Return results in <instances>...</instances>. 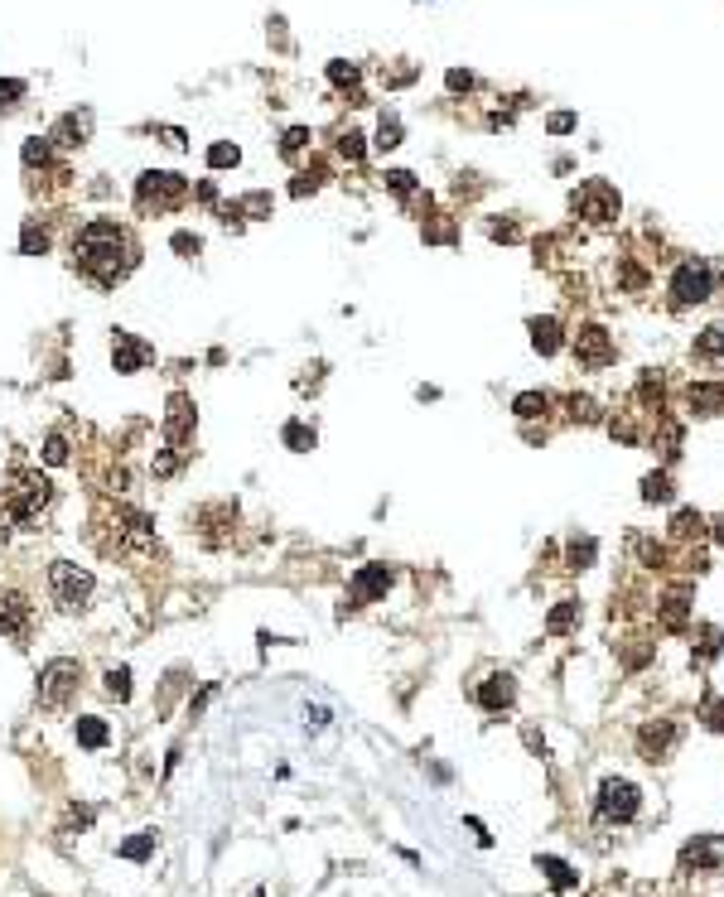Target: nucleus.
<instances>
[{"instance_id": "25", "label": "nucleus", "mask_w": 724, "mask_h": 897, "mask_svg": "<svg viewBox=\"0 0 724 897\" xmlns=\"http://www.w3.org/2000/svg\"><path fill=\"white\" fill-rule=\"evenodd\" d=\"M720 353H724V333H720V328H705V333H700V343H696V357L710 362V357H720Z\"/></svg>"}, {"instance_id": "35", "label": "nucleus", "mask_w": 724, "mask_h": 897, "mask_svg": "<svg viewBox=\"0 0 724 897\" xmlns=\"http://www.w3.org/2000/svg\"><path fill=\"white\" fill-rule=\"evenodd\" d=\"M676 536L686 541V536H700V517L696 512H676Z\"/></svg>"}, {"instance_id": "11", "label": "nucleus", "mask_w": 724, "mask_h": 897, "mask_svg": "<svg viewBox=\"0 0 724 897\" xmlns=\"http://www.w3.org/2000/svg\"><path fill=\"white\" fill-rule=\"evenodd\" d=\"M724 864V840L715 835H700L681 849V869H696V873H715Z\"/></svg>"}, {"instance_id": "3", "label": "nucleus", "mask_w": 724, "mask_h": 897, "mask_svg": "<svg viewBox=\"0 0 724 897\" xmlns=\"http://www.w3.org/2000/svg\"><path fill=\"white\" fill-rule=\"evenodd\" d=\"M715 285H720V271L705 261V256H691V261H681L667 280V295H671V309H691V304H705V299L715 295Z\"/></svg>"}, {"instance_id": "18", "label": "nucleus", "mask_w": 724, "mask_h": 897, "mask_svg": "<svg viewBox=\"0 0 724 897\" xmlns=\"http://www.w3.org/2000/svg\"><path fill=\"white\" fill-rule=\"evenodd\" d=\"M87 126H92V116H87V111H83V116H63L49 140H58V145H83V140H87Z\"/></svg>"}, {"instance_id": "28", "label": "nucleus", "mask_w": 724, "mask_h": 897, "mask_svg": "<svg viewBox=\"0 0 724 897\" xmlns=\"http://www.w3.org/2000/svg\"><path fill=\"white\" fill-rule=\"evenodd\" d=\"M237 160H242L237 145H213V150H208V164H213V169H227V164H237Z\"/></svg>"}, {"instance_id": "14", "label": "nucleus", "mask_w": 724, "mask_h": 897, "mask_svg": "<svg viewBox=\"0 0 724 897\" xmlns=\"http://www.w3.org/2000/svg\"><path fill=\"white\" fill-rule=\"evenodd\" d=\"M474 700L488 709V714H498V709H507L517 700V680L507 676V671H498V676H488V685H474Z\"/></svg>"}, {"instance_id": "37", "label": "nucleus", "mask_w": 724, "mask_h": 897, "mask_svg": "<svg viewBox=\"0 0 724 897\" xmlns=\"http://www.w3.org/2000/svg\"><path fill=\"white\" fill-rule=\"evenodd\" d=\"M570 560H575V570H585L594 560V541H570Z\"/></svg>"}, {"instance_id": "43", "label": "nucleus", "mask_w": 724, "mask_h": 897, "mask_svg": "<svg viewBox=\"0 0 724 897\" xmlns=\"http://www.w3.org/2000/svg\"><path fill=\"white\" fill-rule=\"evenodd\" d=\"M449 87H454V92H459V87L469 92V87H474V78H469V73H449Z\"/></svg>"}, {"instance_id": "42", "label": "nucleus", "mask_w": 724, "mask_h": 897, "mask_svg": "<svg viewBox=\"0 0 724 897\" xmlns=\"http://www.w3.org/2000/svg\"><path fill=\"white\" fill-rule=\"evenodd\" d=\"M570 126H575V116H570V111H560V116H551V131H556V136H565Z\"/></svg>"}, {"instance_id": "20", "label": "nucleus", "mask_w": 724, "mask_h": 897, "mask_svg": "<svg viewBox=\"0 0 724 897\" xmlns=\"http://www.w3.org/2000/svg\"><path fill=\"white\" fill-rule=\"evenodd\" d=\"M107 738H112V729L102 719H78V743L83 748H107Z\"/></svg>"}, {"instance_id": "26", "label": "nucleus", "mask_w": 724, "mask_h": 897, "mask_svg": "<svg viewBox=\"0 0 724 897\" xmlns=\"http://www.w3.org/2000/svg\"><path fill=\"white\" fill-rule=\"evenodd\" d=\"M20 246H25V256H34V251H49V232H44L39 222H25V237H20Z\"/></svg>"}, {"instance_id": "34", "label": "nucleus", "mask_w": 724, "mask_h": 897, "mask_svg": "<svg viewBox=\"0 0 724 897\" xmlns=\"http://www.w3.org/2000/svg\"><path fill=\"white\" fill-rule=\"evenodd\" d=\"M338 155H343V160H353V164L362 160V136H358V131H348V136L338 140Z\"/></svg>"}, {"instance_id": "4", "label": "nucleus", "mask_w": 724, "mask_h": 897, "mask_svg": "<svg viewBox=\"0 0 724 897\" xmlns=\"http://www.w3.org/2000/svg\"><path fill=\"white\" fill-rule=\"evenodd\" d=\"M189 203V179L184 174H140L136 184V208L150 218V213H174V208H184Z\"/></svg>"}, {"instance_id": "17", "label": "nucleus", "mask_w": 724, "mask_h": 897, "mask_svg": "<svg viewBox=\"0 0 724 897\" xmlns=\"http://www.w3.org/2000/svg\"><path fill=\"white\" fill-rule=\"evenodd\" d=\"M531 343H536V353L541 357L560 353V324L556 319H531Z\"/></svg>"}, {"instance_id": "32", "label": "nucleus", "mask_w": 724, "mask_h": 897, "mask_svg": "<svg viewBox=\"0 0 724 897\" xmlns=\"http://www.w3.org/2000/svg\"><path fill=\"white\" fill-rule=\"evenodd\" d=\"M44 463H68V439L49 435V444H44Z\"/></svg>"}, {"instance_id": "27", "label": "nucleus", "mask_w": 724, "mask_h": 897, "mask_svg": "<svg viewBox=\"0 0 724 897\" xmlns=\"http://www.w3.org/2000/svg\"><path fill=\"white\" fill-rule=\"evenodd\" d=\"M575 613H580V603H560L556 613H551V632H570V623H575Z\"/></svg>"}, {"instance_id": "24", "label": "nucleus", "mask_w": 724, "mask_h": 897, "mask_svg": "<svg viewBox=\"0 0 724 897\" xmlns=\"http://www.w3.org/2000/svg\"><path fill=\"white\" fill-rule=\"evenodd\" d=\"M401 145V121L396 116H382V126H377V150H396Z\"/></svg>"}, {"instance_id": "8", "label": "nucleus", "mask_w": 724, "mask_h": 897, "mask_svg": "<svg viewBox=\"0 0 724 897\" xmlns=\"http://www.w3.org/2000/svg\"><path fill=\"white\" fill-rule=\"evenodd\" d=\"M92 574L78 570V565H68V560H54L49 565V594H54V603H63V608H83L87 598H92Z\"/></svg>"}, {"instance_id": "5", "label": "nucleus", "mask_w": 724, "mask_h": 897, "mask_svg": "<svg viewBox=\"0 0 724 897\" xmlns=\"http://www.w3.org/2000/svg\"><path fill=\"white\" fill-rule=\"evenodd\" d=\"M642 811V791L628 782V777H609L599 787V801H594V816L604 825H633Z\"/></svg>"}, {"instance_id": "6", "label": "nucleus", "mask_w": 724, "mask_h": 897, "mask_svg": "<svg viewBox=\"0 0 724 897\" xmlns=\"http://www.w3.org/2000/svg\"><path fill=\"white\" fill-rule=\"evenodd\" d=\"M78 685H83V666L78 661H68V656L49 661L39 671V709H63L78 695Z\"/></svg>"}, {"instance_id": "2", "label": "nucleus", "mask_w": 724, "mask_h": 897, "mask_svg": "<svg viewBox=\"0 0 724 897\" xmlns=\"http://www.w3.org/2000/svg\"><path fill=\"white\" fill-rule=\"evenodd\" d=\"M49 502H54V483H49L39 468H10V478H5V488H0L5 517H15L20 526H34V521L49 512Z\"/></svg>"}, {"instance_id": "33", "label": "nucleus", "mask_w": 724, "mask_h": 897, "mask_svg": "<svg viewBox=\"0 0 724 897\" xmlns=\"http://www.w3.org/2000/svg\"><path fill=\"white\" fill-rule=\"evenodd\" d=\"M329 78H334L338 87H358V68H353V63H329Z\"/></svg>"}, {"instance_id": "31", "label": "nucleus", "mask_w": 724, "mask_h": 897, "mask_svg": "<svg viewBox=\"0 0 724 897\" xmlns=\"http://www.w3.org/2000/svg\"><path fill=\"white\" fill-rule=\"evenodd\" d=\"M20 97H25V82H15V78H5V82H0V107H5V111L15 107Z\"/></svg>"}, {"instance_id": "38", "label": "nucleus", "mask_w": 724, "mask_h": 897, "mask_svg": "<svg viewBox=\"0 0 724 897\" xmlns=\"http://www.w3.org/2000/svg\"><path fill=\"white\" fill-rule=\"evenodd\" d=\"M305 145H309V131H285V140H280V150H285V155H300Z\"/></svg>"}, {"instance_id": "39", "label": "nucleus", "mask_w": 724, "mask_h": 897, "mask_svg": "<svg viewBox=\"0 0 724 897\" xmlns=\"http://www.w3.org/2000/svg\"><path fill=\"white\" fill-rule=\"evenodd\" d=\"M387 184H391L396 193H411V189H416V174H406V169H391Z\"/></svg>"}, {"instance_id": "13", "label": "nucleus", "mask_w": 724, "mask_h": 897, "mask_svg": "<svg viewBox=\"0 0 724 897\" xmlns=\"http://www.w3.org/2000/svg\"><path fill=\"white\" fill-rule=\"evenodd\" d=\"M165 435L169 444L179 449V444H189V435H194V401L179 391V396H169V415H165Z\"/></svg>"}, {"instance_id": "19", "label": "nucleus", "mask_w": 724, "mask_h": 897, "mask_svg": "<svg viewBox=\"0 0 724 897\" xmlns=\"http://www.w3.org/2000/svg\"><path fill=\"white\" fill-rule=\"evenodd\" d=\"M691 406H696L700 415H715V410L724 406V386H705V381L691 386Z\"/></svg>"}, {"instance_id": "41", "label": "nucleus", "mask_w": 724, "mask_h": 897, "mask_svg": "<svg viewBox=\"0 0 724 897\" xmlns=\"http://www.w3.org/2000/svg\"><path fill=\"white\" fill-rule=\"evenodd\" d=\"M174 251H184V256L194 251V256H198V237H189V232H179V237H174Z\"/></svg>"}, {"instance_id": "16", "label": "nucleus", "mask_w": 724, "mask_h": 897, "mask_svg": "<svg viewBox=\"0 0 724 897\" xmlns=\"http://www.w3.org/2000/svg\"><path fill=\"white\" fill-rule=\"evenodd\" d=\"M391 589V570L387 565H367V570L353 579V603H372L377 594H387Z\"/></svg>"}, {"instance_id": "9", "label": "nucleus", "mask_w": 724, "mask_h": 897, "mask_svg": "<svg viewBox=\"0 0 724 897\" xmlns=\"http://www.w3.org/2000/svg\"><path fill=\"white\" fill-rule=\"evenodd\" d=\"M29 623H34L29 598L15 594V589H0V637H10V642H29Z\"/></svg>"}, {"instance_id": "15", "label": "nucleus", "mask_w": 724, "mask_h": 897, "mask_svg": "<svg viewBox=\"0 0 724 897\" xmlns=\"http://www.w3.org/2000/svg\"><path fill=\"white\" fill-rule=\"evenodd\" d=\"M112 362H116V372H140V367L150 362V348L140 343L136 333H121V328H116V338H112Z\"/></svg>"}, {"instance_id": "30", "label": "nucleus", "mask_w": 724, "mask_h": 897, "mask_svg": "<svg viewBox=\"0 0 724 897\" xmlns=\"http://www.w3.org/2000/svg\"><path fill=\"white\" fill-rule=\"evenodd\" d=\"M285 444H290V449H314V430H305V425H285Z\"/></svg>"}, {"instance_id": "29", "label": "nucleus", "mask_w": 724, "mask_h": 897, "mask_svg": "<svg viewBox=\"0 0 724 897\" xmlns=\"http://www.w3.org/2000/svg\"><path fill=\"white\" fill-rule=\"evenodd\" d=\"M541 869L551 873V883H556V888H570V883H575V873L565 869V864H560V859H551V854H546V859H541Z\"/></svg>"}, {"instance_id": "12", "label": "nucleus", "mask_w": 724, "mask_h": 897, "mask_svg": "<svg viewBox=\"0 0 724 897\" xmlns=\"http://www.w3.org/2000/svg\"><path fill=\"white\" fill-rule=\"evenodd\" d=\"M638 743H642V753H647V762H667L671 748L681 743V729L662 719V724H647V729L638 734Z\"/></svg>"}, {"instance_id": "23", "label": "nucleus", "mask_w": 724, "mask_h": 897, "mask_svg": "<svg viewBox=\"0 0 724 897\" xmlns=\"http://www.w3.org/2000/svg\"><path fill=\"white\" fill-rule=\"evenodd\" d=\"M107 695H112V700H131V671H126V666L107 671Z\"/></svg>"}, {"instance_id": "1", "label": "nucleus", "mask_w": 724, "mask_h": 897, "mask_svg": "<svg viewBox=\"0 0 724 897\" xmlns=\"http://www.w3.org/2000/svg\"><path fill=\"white\" fill-rule=\"evenodd\" d=\"M140 261V246H136V232L126 222H112V218H92L73 232V271L102 285V290H116L126 275L136 271Z\"/></svg>"}, {"instance_id": "36", "label": "nucleus", "mask_w": 724, "mask_h": 897, "mask_svg": "<svg viewBox=\"0 0 724 897\" xmlns=\"http://www.w3.org/2000/svg\"><path fill=\"white\" fill-rule=\"evenodd\" d=\"M150 849H155V835H140V840L121 844V854H126V859H145V854H150Z\"/></svg>"}, {"instance_id": "21", "label": "nucleus", "mask_w": 724, "mask_h": 897, "mask_svg": "<svg viewBox=\"0 0 724 897\" xmlns=\"http://www.w3.org/2000/svg\"><path fill=\"white\" fill-rule=\"evenodd\" d=\"M546 410H551V396H536V391L517 396V415H522V420H536V415H546Z\"/></svg>"}, {"instance_id": "22", "label": "nucleus", "mask_w": 724, "mask_h": 897, "mask_svg": "<svg viewBox=\"0 0 724 897\" xmlns=\"http://www.w3.org/2000/svg\"><path fill=\"white\" fill-rule=\"evenodd\" d=\"M642 497H647V502H671V478L667 473H652V478L642 483Z\"/></svg>"}, {"instance_id": "44", "label": "nucleus", "mask_w": 724, "mask_h": 897, "mask_svg": "<svg viewBox=\"0 0 724 897\" xmlns=\"http://www.w3.org/2000/svg\"><path fill=\"white\" fill-rule=\"evenodd\" d=\"M715 531H720V545H724V517H720V521H715Z\"/></svg>"}, {"instance_id": "40", "label": "nucleus", "mask_w": 724, "mask_h": 897, "mask_svg": "<svg viewBox=\"0 0 724 897\" xmlns=\"http://www.w3.org/2000/svg\"><path fill=\"white\" fill-rule=\"evenodd\" d=\"M705 724H710L715 734H724V700H710V705H705Z\"/></svg>"}, {"instance_id": "7", "label": "nucleus", "mask_w": 724, "mask_h": 897, "mask_svg": "<svg viewBox=\"0 0 724 897\" xmlns=\"http://www.w3.org/2000/svg\"><path fill=\"white\" fill-rule=\"evenodd\" d=\"M570 203H575V213H580L585 222H594V227H609V222L618 218V208H623V203H618V189H613V184H604V179H589V184H580Z\"/></svg>"}, {"instance_id": "10", "label": "nucleus", "mask_w": 724, "mask_h": 897, "mask_svg": "<svg viewBox=\"0 0 724 897\" xmlns=\"http://www.w3.org/2000/svg\"><path fill=\"white\" fill-rule=\"evenodd\" d=\"M575 357H580V367H609V362H613V338L599 324L575 328Z\"/></svg>"}]
</instances>
